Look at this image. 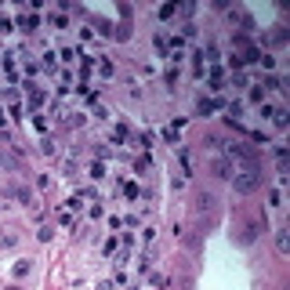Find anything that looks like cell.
Segmentation results:
<instances>
[{
  "mask_svg": "<svg viewBox=\"0 0 290 290\" xmlns=\"http://www.w3.org/2000/svg\"><path fill=\"white\" fill-rule=\"evenodd\" d=\"M254 185H257V171H243V174L236 178V189H240V192H250Z\"/></svg>",
  "mask_w": 290,
  "mask_h": 290,
  "instance_id": "6da1fadb",
  "label": "cell"
},
{
  "mask_svg": "<svg viewBox=\"0 0 290 290\" xmlns=\"http://www.w3.org/2000/svg\"><path fill=\"white\" fill-rule=\"evenodd\" d=\"M276 247H279V254H286V250H290V240H286V229H279V232H276Z\"/></svg>",
  "mask_w": 290,
  "mask_h": 290,
  "instance_id": "7a4b0ae2",
  "label": "cell"
}]
</instances>
